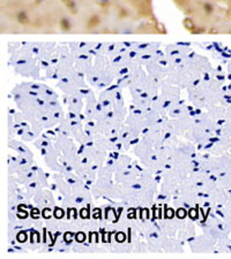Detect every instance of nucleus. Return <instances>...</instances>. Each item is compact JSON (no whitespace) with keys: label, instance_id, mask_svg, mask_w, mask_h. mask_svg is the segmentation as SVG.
<instances>
[{"label":"nucleus","instance_id":"f257e3e1","mask_svg":"<svg viewBox=\"0 0 231 259\" xmlns=\"http://www.w3.org/2000/svg\"><path fill=\"white\" fill-rule=\"evenodd\" d=\"M107 3L123 7L129 13H131V10H134L139 18L148 19L152 16V0H107Z\"/></svg>","mask_w":231,"mask_h":259}]
</instances>
